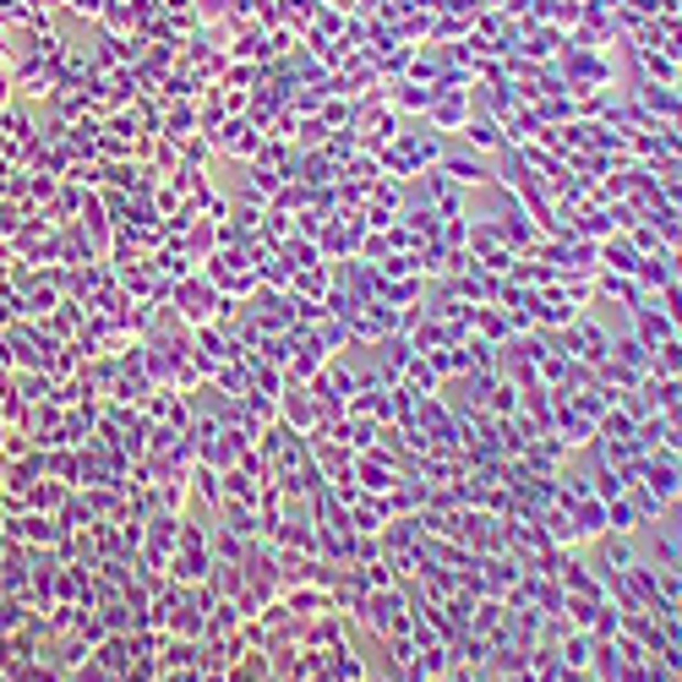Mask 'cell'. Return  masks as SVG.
I'll return each instance as SVG.
<instances>
[{
	"label": "cell",
	"mask_w": 682,
	"mask_h": 682,
	"mask_svg": "<svg viewBox=\"0 0 682 682\" xmlns=\"http://www.w3.org/2000/svg\"><path fill=\"white\" fill-rule=\"evenodd\" d=\"M557 656H562V667H568V672H590V661H595V634L568 628V634H562V645H557Z\"/></svg>",
	"instance_id": "6da1fadb"
},
{
	"label": "cell",
	"mask_w": 682,
	"mask_h": 682,
	"mask_svg": "<svg viewBox=\"0 0 682 682\" xmlns=\"http://www.w3.org/2000/svg\"><path fill=\"white\" fill-rule=\"evenodd\" d=\"M601 557H606V573H623V568H634L639 562V546L628 541V536H606V546H601Z\"/></svg>",
	"instance_id": "7a4b0ae2"
}]
</instances>
